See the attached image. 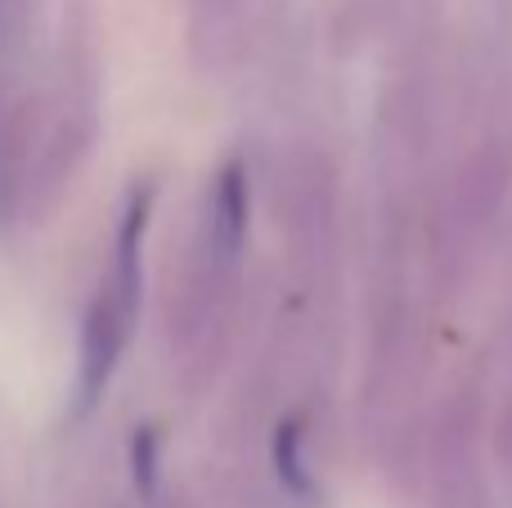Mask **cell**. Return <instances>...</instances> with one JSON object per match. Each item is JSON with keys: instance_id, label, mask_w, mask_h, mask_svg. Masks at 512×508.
<instances>
[{"instance_id": "6da1fadb", "label": "cell", "mask_w": 512, "mask_h": 508, "mask_svg": "<svg viewBox=\"0 0 512 508\" xmlns=\"http://www.w3.org/2000/svg\"><path fill=\"white\" fill-rule=\"evenodd\" d=\"M212 212H216V243H221L225 252H234L243 230H248V180H243L239 162H230V167L221 171V180H216Z\"/></svg>"}, {"instance_id": "7a4b0ae2", "label": "cell", "mask_w": 512, "mask_h": 508, "mask_svg": "<svg viewBox=\"0 0 512 508\" xmlns=\"http://www.w3.org/2000/svg\"><path fill=\"white\" fill-rule=\"evenodd\" d=\"M153 464H158V459H153V437H149V432H140V437H135V477H144V482H149Z\"/></svg>"}]
</instances>
